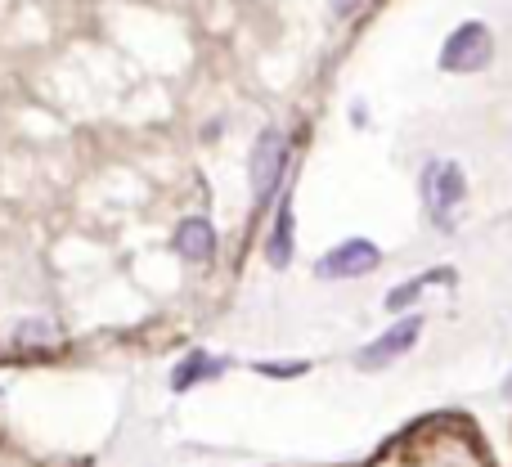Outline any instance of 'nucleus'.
<instances>
[{
  "label": "nucleus",
  "instance_id": "nucleus-1",
  "mask_svg": "<svg viewBox=\"0 0 512 467\" xmlns=\"http://www.w3.org/2000/svg\"><path fill=\"white\" fill-rule=\"evenodd\" d=\"M418 194H423L427 221H432L436 230L450 234L454 212H459L463 198H468V171H463L454 158H432L423 167V176H418Z\"/></svg>",
  "mask_w": 512,
  "mask_h": 467
},
{
  "label": "nucleus",
  "instance_id": "nucleus-2",
  "mask_svg": "<svg viewBox=\"0 0 512 467\" xmlns=\"http://www.w3.org/2000/svg\"><path fill=\"white\" fill-rule=\"evenodd\" d=\"M288 162H292V144L279 126H265L256 135L252 153H248V180H252V207L265 212L274 203V194L283 189V176H288Z\"/></svg>",
  "mask_w": 512,
  "mask_h": 467
},
{
  "label": "nucleus",
  "instance_id": "nucleus-3",
  "mask_svg": "<svg viewBox=\"0 0 512 467\" xmlns=\"http://www.w3.org/2000/svg\"><path fill=\"white\" fill-rule=\"evenodd\" d=\"M490 59H495V32L481 18H468V23H459L445 36L441 54H436V68L450 72V77H472V72L490 68Z\"/></svg>",
  "mask_w": 512,
  "mask_h": 467
},
{
  "label": "nucleus",
  "instance_id": "nucleus-4",
  "mask_svg": "<svg viewBox=\"0 0 512 467\" xmlns=\"http://www.w3.org/2000/svg\"><path fill=\"white\" fill-rule=\"evenodd\" d=\"M382 265V247L369 243V238H346L337 243L333 252H324L315 261V274L319 279H364Z\"/></svg>",
  "mask_w": 512,
  "mask_h": 467
},
{
  "label": "nucleus",
  "instance_id": "nucleus-5",
  "mask_svg": "<svg viewBox=\"0 0 512 467\" xmlns=\"http://www.w3.org/2000/svg\"><path fill=\"white\" fill-rule=\"evenodd\" d=\"M418 337H423V315H405V319H396L382 337H373V342L355 355V364H360V369H387L391 360H400L405 351H414Z\"/></svg>",
  "mask_w": 512,
  "mask_h": 467
},
{
  "label": "nucleus",
  "instance_id": "nucleus-6",
  "mask_svg": "<svg viewBox=\"0 0 512 467\" xmlns=\"http://www.w3.org/2000/svg\"><path fill=\"white\" fill-rule=\"evenodd\" d=\"M171 247H176V256H185L189 265H207L221 252V238H216V225L207 221V216H185V221L176 225V234H171Z\"/></svg>",
  "mask_w": 512,
  "mask_h": 467
},
{
  "label": "nucleus",
  "instance_id": "nucleus-7",
  "mask_svg": "<svg viewBox=\"0 0 512 467\" xmlns=\"http://www.w3.org/2000/svg\"><path fill=\"white\" fill-rule=\"evenodd\" d=\"M292 238H297V225H292V198L283 194L279 212H274L270 234H265V261H270L274 270H283V265L292 261Z\"/></svg>",
  "mask_w": 512,
  "mask_h": 467
},
{
  "label": "nucleus",
  "instance_id": "nucleus-8",
  "mask_svg": "<svg viewBox=\"0 0 512 467\" xmlns=\"http://www.w3.org/2000/svg\"><path fill=\"white\" fill-rule=\"evenodd\" d=\"M432 283H454V270L445 265V270H427V274H418V279H409V283H396V288L387 292V310H409L418 297H423V288H432Z\"/></svg>",
  "mask_w": 512,
  "mask_h": 467
},
{
  "label": "nucleus",
  "instance_id": "nucleus-9",
  "mask_svg": "<svg viewBox=\"0 0 512 467\" xmlns=\"http://www.w3.org/2000/svg\"><path fill=\"white\" fill-rule=\"evenodd\" d=\"M360 5H364V0H333V14H337V18H351Z\"/></svg>",
  "mask_w": 512,
  "mask_h": 467
}]
</instances>
